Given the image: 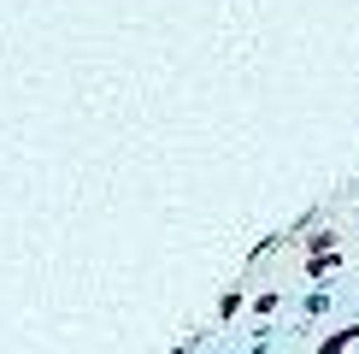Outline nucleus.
Segmentation results:
<instances>
[{"instance_id":"nucleus-1","label":"nucleus","mask_w":359,"mask_h":354,"mask_svg":"<svg viewBox=\"0 0 359 354\" xmlns=\"http://www.w3.org/2000/svg\"><path fill=\"white\" fill-rule=\"evenodd\" d=\"M353 336H359V331H336V336H324V354H336V348H348Z\"/></svg>"}]
</instances>
